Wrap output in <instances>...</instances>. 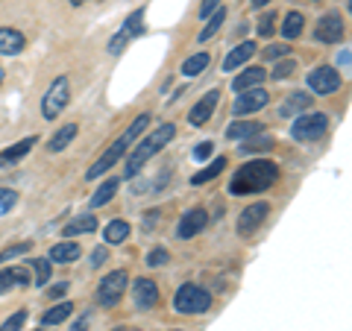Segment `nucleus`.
Masks as SVG:
<instances>
[{
    "instance_id": "dca6fc26",
    "label": "nucleus",
    "mask_w": 352,
    "mask_h": 331,
    "mask_svg": "<svg viewBox=\"0 0 352 331\" xmlns=\"http://www.w3.org/2000/svg\"><path fill=\"white\" fill-rule=\"evenodd\" d=\"M27 47V36L12 27H0V56H18Z\"/></svg>"
},
{
    "instance_id": "c756f323",
    "label": "nucleus",
    "mask_w": 352,
    "mask_h": 331,
    "mask_svg": "<svg viewBox=\"0 0 352 331\" xmlns=\"http://www.w3.org/2000/svg\"><path fill=\"white\" fill-rule=\"evenodd\" d=\"M76 132H80V129H76V124H65V126L56 132V135H53V138L47 141V150H50V152H62V150H68V147H71V141L76 138Z\"/></svg>"
},
{
    "instance_id": "a878e982",
    "label": "nucleus",
    "mask_w": 352,
    "mask_h": 331,
    "mask_svg": "<svg viewBox=\"0 0 352 331\" xmlns=\"http://www.w3.org/2000/svg\"><path fill=\"white\" fill-rule=\"evenodd\" d=\"M208 62H212V53H208V50H200V53H194V56H188V59L182 62L179 73H182V76H188V80H191V76H200V73L208 68Z\"/></svg>"
},
{
    "instance_id": "09e8293b",
    "label": "nucleus",
    "mask_w": 352,
    "mask_h": 331,
    "mask_svg": "<svg viewBox=\"0 0 352 331\" xmlns=\"http://www.w3.org/2000/svg\"><path fill=\"white\" fill-rule=\"evenodd\" d=\"M267 3H270V0H250V6H252V9H264Z\"/></svg>"
},
{
    "instance_id": "a18cd8bd",
    "label": "nucleus",
    "mask_w": 352,
    "mask_h": 331,
    "mask_svg": "<svg viewBox=\"0 0 352 331\" xmlns=\"http://www.w3.org/2000/svg\"><path fill=\"white\" fill-rule=\"evenodd\" d=\"M65 290H68V282H62V284H56V288H50L47 293H50V299H59V296H65Z\"/></svg>"
},
{
    "instance_id": "37998d69",
    "label": "nucleus",
    "mask_w": 352,
    "mask_h": 331,
    "mask_svg": "<svg viewBox=\"0 0 352 331\" xmlns=\"http://www.w3.org/2000/svg\"><path fill=\"white\" fill-rule=\"evenodd\" d=\"M106 258H109V247L103 244V247H97V249L91 252V267H103Z\"/></svg>"
},
{
    "instance_id": "b1692460",
    "label": "nucleus",
    "mask_w": 352,
    "mask_h": 331,
    "mask_svg": "<svg viewBox=\"0 0 352 331\" xmlns=\"http://www.w3.org/2000/svg\"><path fill=\"white\" fill-rule=\"evenodd\" d=\"M97 229V217L91 212H85V214H76L68 226L62 229V235H68V238H76V235H91V231Z\"/></svg>"
},
{
    "instance_id": "0eeeda50",
    "label": "nucleus",
    "mask_w": 352,
    "mask_h": 331,
    "mask_svg": "<svg viewBox=\"0 0 352 331\" xmlns=\"http://www.w3.org/2000/svg\"><path fill=\"white\" fill-rule=\"evenodd\" d=\"M144 6L141 9H135V12H132L126 21H124V27H120L118 32L112 38H109V44H106V50H109V56H120V53H124L126 47L132 41H135L141 32H144Z\"/></svg>"
},
{
    "instance_id": "8fccbe9b",
    "label": "nucleus",
    "mask_w": 352,
    "mask_h": 331,
    "mask_svg": "<svg viewBox=\"0 0 352 331\" xmlns=\"http://www.w3.org/2000/svg\"><path fill=\"white\" fill-rule=\"evenodd\" d=\"M3 80H6V71H3V65H0V85H3Z\"/></svg>"
},
{
    "instance_id": "7ed1b4c3",
    "label": "nucleus",
    "mask_w": 352,
    "mask_h": 331,
    "mask_svg": "<svg viewBox=\"0 0 352 331\" xmlns=\"http://www.w3.org/2000/svg\"><path fill=\"white\" fill-rule=\"evenodd\" d=\"M173 138H176V124H159L144 141H138L135 150L129 152V161H126V179L138 176L141 168H144V164H147L153 156H159V152L168 147Z\"/></svg>"
},
{
    "instance_id": "de8ad7c7",
    "label": "nucleus",
    "mask_w": 352,
    "mask_h": 331,
    "mask_svg": "<svg viewBox=\"0 0 352 331\" xmlns=\"http://www.w3.org/2000/svg\"><path fill=\"white\" fill-rule=\"evenodd\" d=\"M338 65H344V68H349V50H346V47L338 53Z\"/></svg>"
},
{
    "instance_id": "a211bd4d",
    "label": "nucleus",
    "mask_w": 352,
    "mask_h": 331,
    "mask_svg": "<svg viewBox=\"0 0 352 331\" xmlns=\"http://www.w3.org/2000/svg\"><path fill=\"white\" fill-rule=\"evenodd\" d=\"M311 103H314V94L291 91V94L282 100V106H279V117H296V115H302L305 109H311Z\"/></svg>"
},
{
    "instance_id": "2eb2a0df",
    "label": "nucleus",
    "mask_w": 352,
    "mask_h": 331,
    "mask_svg": "<svg viewBox=\"0 0 352 331\" xmlns=\"http://www.w3.org/2000/svg\"><path fill=\"white\" fill-rule=\"evenodd\" d=\"M267 214H270V205L267 203H256V205H250L247 212H241V217H238V235L241 238H250L252 231H258L261 223L267 220Z\"/></svg>"
},
{
    "instance_id": "bb28decb",
    "label": "nucleus",
    "mask_w": 352,
    "mask_h": 331,
    "mask_svg": "<svg viewBox=\"0 0 352 331\" xmlns=\"http://www.w3.org/2000/svg\"><path fill=\"white\" fill-rule=\"evenodd\" d=\"M126 238H129V223L126 220H112V223H106V231H103L106 247H118V244H124Z\"/></svg>"
},
{
    "instance_id": "ddd939ff",
    "label": "nucleus",
    "mask_w": 352,
    "mask_h": 331,
    "mask_svg": "<svg viewBox=\"0 0 352 331\" xmlns=\"http://www.w3.org/2000/svg\"><path fill=\"white\" fill-rule=\"evenodd\" d=\"M156 302H159L156 282L147 279V275H141V279L132 282V305H135L138 311H150V308H156Z\"/></svg>"
},
{
    "instance_id": "9b49d317",
    "label": "nucleus",
    "mask_w": 352,
    "mask_h": 331,
    "mask_svg": "<svg viewBox=\"0 0 352 331\" xmlns=\"http://www.w3.org/2000/svg\"><path fill=\"white\" fill-rule=\"evenodd\" d=\"M267 103H270V94L264 91L261 85H258V88H247V91L238 94V100H235V106H232V115H235V117L256 115V112H261V109L267 106Z\"/></svg>"
},
{
    "instance_id": "412c9836",
    "label": "nucleus",
    "mask_w": 352,
    "mask_h": 331,
    "mask_svg": "<svg viewBox=\"0 0 352 331\" xmlns=\"http://www.w3.org/2000/svg\"><path fill=\"white\" fill-rule=\"evenodd\" d=\"M258 132H264V124H258V120H244V117H238L229 124L226 129V138L229 141H247L252 135H258Z\"/></svg>"
},
{
    "instance_id": "f8f14e48",
    "label": "nucleus",
    "mask_w": 352,
    "mask_h": 331,
    "mask_svg": "<svg viewBox=\"0 0 352 331\" xmlns=\"http://www.w3.org/2000/svg\"><path fill=\"white\" fill-rule=\"evenodd\" d=\"M206 223H208L206 208L194 205V208H188V212H182L179 223H176V238H179V240H191V238H197L206 229Z\"/></svg>"
},
{
    "instance_id": "4c0bfd02",
    "label": "nucleus",
    "mask_w": 352,
    "mask_h": 331,
    "mask_svg": "<svg viewBox=\"0 0 352 331\" xmlns=\"http://www.w3.org/2000/svg\"><path fill=\"white\" fill-rule=\"evenodd\" d=\"M32 249V244H15V247H9V249H3L0 252V264H6V261H12V258H18V255H27V252Z\"/></svg>"
},
{
    "instance_id": "79ce46f5",
    "label": "nucleus",
    "mask_w": 352,
    "mask_h": 331,
    "mask_svg": "<svg viewBox=\"0 0 352 331\" xmlns=\"http://www.w3.org/2000/svg\"><path fill=\"white\" fill-rule=\"evenodd\" d=\"M220 6H223V0H203V3H200V21H206Z\"/></svg>"
},
{
    "instance_id": "e433bc0d",
    "label": "nucleus",
    "mask_w": 352,
    "mask_h": 331,
    "mask_svg": "<svg viewBox=\"0 0 352 331\" xmlns=\"http://www.w3.org/2000/svg\"><path fill=\"white\" fill-rule=\"evenodd\" d=\"M296 71V62L294 59H282L279 65H276V68H273L270 71V76H273V80H288V76Z\"/></svg>"
},
{
    "instance_id": "39448f33",
    "label": "nucleus",
    "mask_w": 352,
    "mask_h": 331,
    "mask_svg": "<svg viewBox=\"0 0 352 331\" xmlns=\"http://www.w3.org/2000/svg\"><path fill=\"white\" fill-rule=\"evenodd\" d=\"M68 103H71V82H68V76H56L41 97V117L56 120L68 109Z\"/></svg>"
},
{
    "instance_id": "864d4df0",
    "label": "nucleus",
    "mask_w": 352,
    "mask_h": 331,
    "mask_svg": "<svg viewBox=\"0 0 352 331\" xmlns=\"http://www.w3.org/2000/svg\"><path fill=\"white\" fill-rule=\"evenodd\" d=\"M38 331H44V328H38Z\"/></svg>"
},
{
    "instance_id": "9d476101",
    "label": "nucleus",
    "mask_w": 352,
    "mask_h": 331,
    "mask_svg": "<svg viewBox=\"0 0 352 331\" xmlns=\"http://www.w3.org/2000/svg\"><path fill=\"white\" fill-rule=\"evenodd\" d=\"M340 85H344L340 73L335 68H329V65H320V68H314L308 73V88H311L317 97H332L335 91H340Z\"/></svg>"
},
{
    "instance_id": "2f4dec72",
    "label": "nucleus",
    "mask_w": 352,
    "mask_h": 331,
    "mask_svg": "<svg viewBox=\"0 0 352 331\" xmlns=\"http://www.w3.org/2000/svg\"><path fill=\"white\" fill-rule=\"evenodd\" d=\"M115 194H118V179H106V182L91 194V208H103L106 203H112Z\"/></svg>"
},
{
    "instance_id": "5701e85b",
    "label": "nucleus",
    "mask_w": 352,
    "mask_h": 331,
    "mask_svg": "<svg viewBox=\"0 0 352 331\" xmlns=\"http://www.w3.org/2000/svg\"><path fill=\"white\" fill-rule=\"evenodd\" d=\"M27 284H32L27 270H21V267L0 270V293H9L12 288H27Z\"/></svg>"
},
{
    "instance_id": "423d86ee",
    "label": "nucleus",
    "mask_w": 352,
    "mask_h": 331,
    "mask_svg": "<svg viewBox=\"0 0 352 331\" xmlns=\"http://www.w3.org/2000/svg\"><path fill=\"white\" fill-rule=\"evenodd\" d=\"M126 288H129V273L126 270H112V273L103 275L100 284H97L94 299L100 308H115V305H120V299H124Z\"/></svg>"
},
{
    "instance_id": "20e7f679",
    "label": "nucleus",
    "mask_w": 352,
    "mask_h": 331,
    "mask_svg": "<svg viewBox=\"0 0 352 331\" xmlns=\"http://www.w3.org/2000/svg\"><path fill=\"white\" fill-rule=\"evenodd\" d=\"M208 308H212V293L197 282H185V284H179V290L173 293V311L182 317L206 314Z\"/></svg>"
},
{
    "instance_id": "a19ab883",
    "label": "nucleus",
    "mask_w": 352,
    "mask_h": 331,
    "mask_svg": "<svg viewBox=\"0 0 352 331\" xmlns=\"http://www.w3.org/2000/svg\"><path fill=\"white\" fill-rule=\"evenodd\" d=\"M291 53L288 44H270L267 50H264V59H285Z\"/></svg>"
},
{
    "instance_id": "ea45409f",
    "label": "nucleus",
    "mask_w": 352,
    "mask_h": 331,
    "mask_svg": "<svg viewBox=\"0 0 352 331\" xmlns=\"http://www.w3.org/2000/svg\"><path fill=\"white\" fill-rule=\"evenodd\" d=\"M15 203H18V194L12 191V187H0V214H6Z\"/></svg>"
},
{
    "instance_id": "7c9ffc66",
    "label": "nucleus",
    "mask_w": 352,
    "mask_h": 331,
    "mask_svg": "<svg viewBox=\"0 0 352 331\" xmlns=\"http://www.w3.org/2000/svg\"><path fill=\"white\" fill-rule=\"evenodd\" d=\"M302 30H305V15L302 12H288L285 15V24H282V36L285 38H300L302 36Z\"/></svg>"
},
{
    "instance_id": "6e6552de",
    "label": "nucleus",
    "mask_w": 352,
    "mask_h": 331,
    "mask_svg": "<svg viewBox=\"0 0 352 331\" xmlns=\"http://www.w3.org/2000/svg\"><path fill=\"white\" fill-rule=\"evenodd\" d=\"M329 129V115L326 112H308V115H296L294 126H291V138L300 144H311V141L323 138Z\"/></svg>"
},
{
    "instance_id": "f03ea898",
    "label": "nucleus",
    "mask_w": 352,
    "mask_h": 331,
    "mask_svg": "<svg viewBox=\"0 0 352 331\" xmlns=\"http://www.w3.org/2000/svg\"><path fill=\"white\" fill-rule=\"evenodd\" d=\"M147 126H150V115H147V112H141V115H138V117L129 124V129L124 132V135H120V138L115 141V144L109 147V150L103 152V156L97 159V161L91 164V168L85 170V179H88V182H91V179H100V176H103L106 170H112L115 164H120V159L126 156L129 144H135V138H138V135H141V132H144Z\"/></svg>"
},
{
    "instance_id": "1a4fd4ad",
    "label": "nucleus",
    "mask_w": 352,
    "mask_h": 331,
    "mask_svg": "<svg viewBox=\"0 0 352 331\" xmlns=\"http://www.w3.org/2000/svg\"><path fill=\"white\" fill-rule=\"evenodd\" d=\"M346 36V21L340 12H326L317 18V24H314V41H320V44H340Z\"/></svg>"
},
{
    "instance_id": "603ef678",
    "label": "nucleus",
    "mask_w": 352,
    "mask_h": 331,
    "mask_svg": "<svg viewBox=\"0 0 352 331\" xmlns=\"http://www.w3.org/2000/svg\"><path fill=\"white\" fill-rule=\"evenodd\" d=\"M71 3H74V6H82V3H88V0H71Z\"/></svg>"
},
{
    "instance_id": "58836bf2",
    "label": "nucleus",
    "mask_w": 352,
    "mask_h": 331,
    "mask_svg": "<svg viewBox=\"0 0 352 331\" xmlns=\"http://www.w3.org/2000/svg\"><path fill=\"white\" fill-rule=\"evenodd\" d=\"M273 24H276V12L270 9V12L264 15V18L258 21V27H256V30H258V36H261V38H270V36H273V30H276Z\"/></svg>"
},
{
    "instance_id": "72a5a7b5",
    "label": "nucleus",
    "mask_w": 352,
    "mask_h": 331,
    "mask_svg": "<svg viewBox=\"0 0 352 331\" xmlns=\"http://www.w3.org/2000/svg\"><path fill=\"white\" fill-rule=\"evenodd\" d=\"M273 147V138H267V135H252V138H247L244 144H241V152H261V150H270Z\"/></svg>"
},
{
    "instance_id": "4be33fe9",
    "label": "nucleus",
    "mask_w": 352,
    "mask_h": 331,
    "mask_svg": "<svg viewBox=\"0 0 352 331\" xmlns=\"http://www.w3.org/2000/svg\"><path fill=\"white\" fill-rule=\"evenodd\" d=\"M264 80H267V71H264V68H256V65H252V68H244V71L235 76V80H232V88L241 94V91H247V88H258Z\"/></svg>"
},
{
    "instance_id": "c9c22d12",
    "label": "nucleus",
    "mask_w": 352,
    "mask_h": 331,
    "mask_svg": "<svg viewBox=\"0 0 352 331\" xmlns=\"http://www.w3.org/2000/svg\"><path fill=\"white\" fill-rule=\"evenodd\" d=\"M27 323V311H15L12 317L3 319V326H0V331H21Z\"/></svg>"
},
{
    "instance_id": "f704fd0d",
    "label": "nucleus",
    "mask_w": 352,
    "mask_h": 331,
    "mask_svg": "<svg viewBox=\"0 0 352 331\" xmlns=\"http://www.w3.org/2000/svg\"><path fill=\"white\" fill-rule=\"evenodd\" d=\"M168 261H170V252L164 247H156V249L147 252V267H164Z\"/></svg>"
},
{
    "instance_id": "3c124183",
    "label": "nucleus",
    "mask_w": 352,
    "mask_h": 331,
    "mask_svg": "<svg viewBox=\"0 0 352 331\" xmlns=\"http://www.w3.org/2000/svg\"><path fill=\"white\" fill-rule=\"evenodd\" d=\"M112 331H135V328H126V326H118V328H112Z\"/></svg>"
},
{
    "instance_id": "cd10ccee",
    "label": "nucleus",
    "mask_w": 352,
    "mask_h": 331,
    "mask_svg": "<svg viewBox=\"0 0 352 331\" xmlns=\"http://www.w3.org/2000/svg\"><path fill=\"white\" fill-rule=\"evenodd\" d=\"M223 168H226V156H217V159H212V161H208V164H206V168H203L200 173H194V176H191V185L197 187V185H206V182H212L214 176H220V173H223Z\"/></svg>"
},
{
    "instance_id": "f3484780",
    "label": "nucleus",
    "mask_w": 352,
    "mask_h": 331,
    "mask_svg": "<svg viewBox=\"0 0 352 331\" xmlns=\"http://www.w3.org/2000/svg\"><path fill=\"white\" fill-rule=\"evenodd\" d=\"M36 141H38V135H27V138H21V141H15L12 147H6V150H0V168H12V164H18L21 159L27 156V152L36 147Z\"/></svg>"
},
{
    "instance_id": "aec40b11",
    "label": "nucleus",
    "mask_w": 352,
    "mask_h": 331,
    "mask_svg": "<svg viewBox=\"0 0 352 331\" xmlns=\"http://www.w3.org/2000/svg\"><path fill=\"white\" fill-rule=\"evenodd\" d=\"M80 255H82V247L76 244V240H59V244L50 247V252H47L50 264H71Z\"/></svg>"
},
{
    "instance_id": "6ab92c4d",
    "label": "nucleus",
    "mask_w": 352,
    "mask_h": 331,
    "mask_svg": "<svg viewBox=\"0 0 352 331\" xmlns=\"http://www.w3.org/2000/svg\"><path fill=\"white\" fill-rule=\"evenodd\" d=\"M252 56H256V44H252V41H241V44H235V47L226 53L223 71H238V68H244V65H247Z\"/></svg>"
},
{
    "instance_id": "c03bdc74",
    "label": "nucleus",
    "mask_w": 352,
    "mask_h": 331,
    "mask_svg": "<svg viewBox=\"0 0 352 331\" xmlns=\"http://www.w3.org/2000/svg\"><path fill=\"white\" fill-rule=\"evenodd\" d=\"M212 150H214V144H212V141H206V144L194 147V159H197V161H203V159L212 156Z\"/></svg>"
},
{
    "instance_id": "473e14b6",
    "label": "nucleus",
    "mask_w": 352,
    "mask_h": 331,
    "mask_svg": "<svg viewBox=\"0 0 352 331\" xmlns=\"http://www.w3.org/2000/svg\"><path fill=\"white\" fill-rule=\"evenodd\" d=\"M30 264H32V270H36V288H44V284L50 282V273H53V267H50V258H30Z\"/></svg>"
},
{
    "instance_id": "49530a36",
    "label": "nucleus",
    "mask_w": 352,
    "mask_h": 331,
    "mask_svg": "<svg viewBox=\"0 0 352 331\" xmlns=\"http://www.w3.org/2000/svg\"><path fill=\"white\" fill-rule=\"evenodd\" d=\"M71 331H88V317H80L76 323L71 326Z\"/></svg>"
},
{
    "instance_id": "c85d7f7f",
    "label": "nucleus",
    "mask_w": 352,
    "mask_h": 331,
    "mask_svg": "<svg viewBox=\"0 0 352 331\" xmlns=\"http://www.w3.org/2000/svg\"><path fill=\"white\" fill-rule=\"evenodd\" d=\"M74 314V302H59V305H53V308H47V311L41 314V326H59V323H65Z\"/></svg>"
},
{
    "instance_id": "4468645a",
    "label": "nucleus",
    "mask_w": 352,
    "mask_h": 331,
    "mask_svg": "<svg viewBox=\"0 0 352 331\" xmlns=\"http://www.w3.org/2000/svg\"><path fill=\"white\" fill-rule=\"evenodd\" d=\"M217 100H220V91L217 88H212V91H206L200 100H197L191 106V112H188V124L191 126H206L208 120H212L214 115V109H217Z\"/></svg>"
},
{
    "instance_id": "f257e3e1",
    "label": "nucleus",
    "mask_w": 352,
    "mask_h": 331,
    "mask_svg": "<svg viewBox=\"0 0 352 331\" xmlns=\"http://www.w3.org/2000/svg\"><path fill=\"white\" fill-rule=\"evenodd\" d=\"M279 179V164L270 161V159H256V161H247L232 173L229 179V194L232 196H247V194H261L273 187Z\"/></svg>"
},
{
    "instance_id": "393cba45",
    "label": "nucleus",
    "mask_w": 352,
    "mask_h": 331,
    "mask_svg": "<svg viewBox=\"0 0 352 331\" xmlns=\"http://www.w3.org/2000/svg\"><path fill=\"white\" fill-rule=\"evenodd\" d=\"M223 24H226V6H220V9H214V12L206 18V27L200 30V36H197V41H200V44H206L208 38H214Z\"/></svg>"
}]
</instances>
